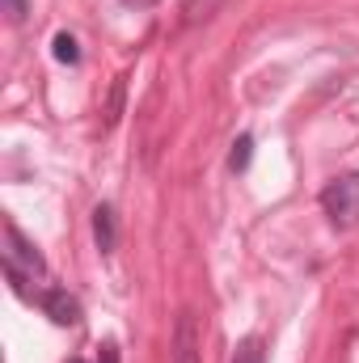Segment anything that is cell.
<instances>
[{
	"label": "cell",
	"instance_id": "1",
	"mask_svg": "<svg viewBox=\"0 0 359 363\" xmlns=\"http://www.w3.org/2000/svg\"><path fill=\"white\" fill-rule=\"evenodd\" d=\"M321 207L330 216L334 228H351L359 224V174H343L321 190Z\"/></svg>",
	"mask_w": 359,
	"mask_h": 363
},
{
	"label": "cell",
	"instance_id": "2",
	"mask_svg": "<svg viewBox=\"0 0 359 363\" xmlns=\"http://www.w3.org/2000/svg\"><path fill=\"white\" fill-rule=\"evenodd\" d=\"M4 267H21L26 274H47V262H43V254L21 237V228L13 224V220H4Z\"/></svg>",
	"mask_w": 359,
	"mask_h": 363
},
{
	"label": "cell",
	"instance_id": "3",
	"mask_svg": "<svg viewBox=\"0 0 359 363\" xmlns=\"http://www.w3.org/2000/svg\"><path fill=\"white\" fill-rule=\"evenodd\" d=\"M170 363H199V325H194V313H178Z\"/></svg>",
	"mask_w": 359,
	"mask_h": 363
},
{
	"label": "cell",
	"instance_id": "4",
	"mask_svg": "<svg viewBox=\"0 0 359 363\" xmlns=\"http://www.w3.org/2000/svg\"><path fill=\"white\" fill-rule=\"evenodd\" d=\"M43 313H47L55 325H77V321H81V300L68 296L64 287H51V291H43Z\"/></svg>",
	"mask_w": 359,
	"mask_h": 363
},
{
	"label": "cell",
	"instance_id": "5",
	"mask_svg": "<svg viewBox=\"0 0 359 363\" xmlns=\"http://www.w3.org/2000/svg\"><path fill=\"white\" fill-rule=\"evenodd\" d=\"M93 241H97V250H101V254H110V250H114L118 228H114V211H110V207H97V211H93Z\"/></svg>",
	"mask_w": 359,
	"mask_h": 363
},
{
	"label": "cell",
	"instance_id": "6",
	"mask_svg": "<svg viewBox=\"0 0 359 363\" xmlns=\"http://www.w3.org/2000/svg\"><path fill=\"white\" fill-rule=\"evenodd\" d=\"M250 161H254V140H250V135H237V144H233V152H228V169H233V174H245Z\"/></svg>",
	"mask_w": 359,
	"mask_h": 363
},
{
	"label": "cell",
	"instance_id": "7",
	"mask_svg": "<svg viewBox=\"0 0 359 363\" xmlns=\"http://www.w3.org/2000/svg\"><path fill=\"white\" fill-rule=\"evenodd\" d=\"M51 55H55L60 64H81V47H77L72 34H55V38H51Z\"/></svg>",
	"mask_w": 359,
	"mask_h": 363
},
{
	"label": "cell",
	"instance_id": "8",
	"mask_svg": "<svg viewBox=\"0 0 359 363\" xmlns=\"http://www.w3.org/2000/svg\"><path fill=\"white\" fill-rule=\"evenodd\" d=\"M233 363H267V351H263V338H241Z\"/></svg>",
	"mask_w": 359,
	"mask_h": 363
},
{
	"label": "cell",
	"instance_id": "9",
	"mask_svg": "<svg viewBox=\"0 0 359 363\" xmlns=\"http://www.w3.org/2000/svg\"><path fill=\"white\" fill-rule=\"evenodd\" d=\"M118 110H123V81H114V93H110V114H106V123H110V127H114Z\"/></svg>",
	"mask_w": 359,
	"mask_h": 363
},
{
	"label": "cell",
	"instance_id": "10",
	"mask_svg": "<svg viewBox=\"0 0 359 363\" xmlns=\"http://www.w3.org/2000/svg\"><path fill=\"white\" fill-rule=\"evenodd\" d=\"M4 13H9V21H21L26 17V0H4Z\"/></svg>",
	"mask_w": 359,
	"mask_h": 363
},
{
	"label": "cell",
	"instance_id": "11",
	"mask_svg": "<svg viewBox=\"0 0 359 363\" xmlns=\"http://www.w3.org/2000/svg\"><path fill=\"white\" fill-rule=\"evenodd\" d=\"M97 363H118V347H114V342H106V347H101V355H97Z\"/></svg>",
	"mask_w": 359,
	"mask_h": 363
},
{
	"label": "cell",
	"instance_id": "12",
	"mask_svg": "<svg viewBox=\"0 0 359 363\" xmlns=\"http://www.w3.org/2000/svg\"><path fill=\"white\" fill-rule=\"evenodd\" d=\"M123 4H131V9H153L157 0H123Z\"/></svg>",
	"mask_w": 359,
	"mask_h": 363
},
{
	"label": "cell",
	"instance_id": "13",
	"mask_svg": "<svg viewBox=\"0 0 359 363\" xmlns=\"http://www.w3.org/2000/svg\"><path fill=\"white\" fill-rule=\"evenodd\" d=\"M72 363H85V359H72Z\"/></svg>",
	"mask_w": 359,
	"mask_h": 363
}]
</instances>
